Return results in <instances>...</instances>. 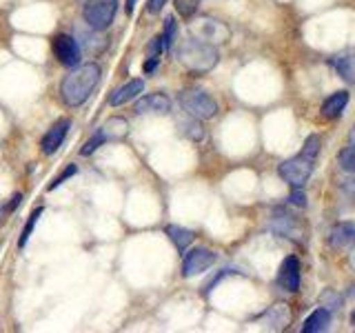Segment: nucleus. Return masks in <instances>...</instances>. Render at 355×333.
Here are the masks:
<instances>
[{
  "instance_id": "f257e3e1",
  "label": "nucleus",
  "mask_w": 355,
  "mask_h": 333,
  "mask_svg": "<svg viewBox=\"0 0 355 333\" xmlns=\"http://www.w3.org/2000/svg\"><path fill=\"white\" fill-rule=\"evenodd\" d=\"M103 69L96 62H85L71 67V71L64 76V80L60 83V96L64 100V105L69 107H80L87 103L89 96L94 94V89L100 83Z\"/></svg>"
},
{
  "instance_id": "f03ea898",
  "label": "nucleus",
  "mask_w": 355,
  "mask_h": 333,
  "mask_svg": "<svg viewBox=\"0 0 355 333\" xmlns=\"http://www.w3.org/2000/svg\"><path fill=\"white\" fill-rule=\"evenodd\" d=\"M175 56L184 69H189L191 74H209L220 60L218 49L214 44H207L196 38H187L178 44Z\"/></svg>"
},
{
  "instance_id": "7ed1b4c3",
  "label": "nucleus",
  "mask_w": 355,
  "mask_h": 333,
  "mask_svg": "<svg viewBox=\"0 0 355 333\" xmlns=\"http://www.w3.org/2000/svg\"><path fill=\"white\" fill-rule=\"evenodd\" d=\"M189 36L218 47V44H225L231 38V29L218 18L202 16V18H196L189 22Z\"/></svg>"
},
{
  "instance_id": "20e7f679",
  "label": "nucleus",
  "mask_w": 355,
  "mask_h": 333,
  "mask_svg": "<svg viewBox=\"0 0 355 333\" xmlns=\"http://www.w3.org/2000/svg\"><path fill=\"white\" fill-rule=\"evenodd\" d=\"M313 164H315V158L309 153H297L295 158H288L284 160L280 166H277V173L284 182H288L293 189L295 187H304V182L311 178L313 173Z\"/></svg>"
},
{
  "instance_id": "39448f33",
  "label": "nucleus",
  "mask_w": 355,
  "mask_h": 333,
  "mask_svg": "<svg viewBox=\"0 0 355 333\" xmlns=\"http://www.w3.org/2000/svg\"><path fill=\"white\" fill-rule=\"evenodd\" d=\"M180 107L184 109V114L193 116L198 120H209L218 114V103L207 92H200V89H189V92H182L180 94Z\"/></svg>"
},
{
  "instance_id": "423d86ee",
  "label": "nucleus",
  "mask_w": 355,
  "mask_h": 333,
  "mask_svg": "<svg viewBox=\"0 0 355 333\" xmlns=\"http://www.w3.org/2000/svg\"><path fill=\"white\" fill-rule=\"evenodd\" d=\"M118 0H87L85 3V25L96 31H105L116 18Z\"/></svg>"
},
{
  "instance_id": "0eeeda50",
  "label": "nucleus",
  "mask_w": 355,
  "mask_h": 333,
  "mask_svg": "<svg viewBox=\"0 0 355 333\" xmlns=\"http://www.w3.org/2000/svg\"><path fill=\"white\" fill-rule=\"evenodd\" d=\"M218 260V255L211 251V249H205V247H198L193 251H189L184 255V262H182V275L184 278H193V275H200L205 273L207 269L214 266V262Z\"/></svg>"
},
{
  "instance_id": "6e6552de",
  "label": "nucleus",
  "mask_w": 355,
  "mask_h": 333,
  "mask_svg": "<svg viewBox=\"0 0 355 333\" xmlns=\"http://www.w3.org/2000/svg\"><path fill=\"white\" fill-rule=\"evenodd\" d=\"M53 53L64 67L80 65V58H83L80 44H78L73 36H67V33H60V36L53 38Z\"/></svg>"
},
{
  "instance_id": "1a4fd4ad",
  "label": "nucleus",
  "mask_w": 355,
  "mask_h": 333,
  "mask_svg": "<svg viewBox=\"0 0 355 333\" xmlns=\"http://www.w3.org/2000/svg\"><path fill=\"white\" fill-rule=\"evenodd\" d=\"M171 98L164 96V94H149V96H142L140 100H136V107L133 111L140 116H147V114H155V116H166L171 114Z\"/></svg>"
},
{
  "instance_id": "9d476101",
  "label": "nucleus",
  "mask_w": 355,
  "mask_h": 333,
  "mask_svg": "<svg viewBox=\"0 0 355 333\" xmlns=\"http://www.w3.org/2000/svg\"><path fill=\"white\" fill-rule=\"evenodd\" d=\"M277 282L284 289V291L295 293L300 289V262L295 255H288L284 262L280 264V271H277Z\"/></svg>"
},
{
  "instance_id": "9b49d317",
  "label": "nucleus",
  "mask_w": 355,
  "mask_h": 333,
  "mask_svg": "<svg viewBox=\"0 0 355 333\" xmlns=\"http://www.w3.org/2000/svg\"><path fill=\"white\" fill-rule=\"evenodd\" d=\"M69 127H71V120H67V118H62V120H58L55 125L47 131V136L42 138V153H47V155H51V153H55L60 149V144L64 142V138H67V133H69Z\"/></svg>"
},
{
  "instance_id": "f8f14e48",
  "label": "nucleus",
  "mask_w": 355,
  "mask_h": 333,
  "mask_svg": "<svg viewBox=\"0 0 355 333\" xmlns=\"http://www.w3.org/2000/svg\"><path fill=\"white\" fill-rule=\"evenodd\" d=\"M271 229H273L275 233H280V236L291 238V240H300V238H302V229H300L297 220H295L291 214H286V211H282V209H277V211H275V216H273V220H271Z\"/></svg>"
},
{
  "instance_id": "ddd939ff",
  "label": "nucleus",
  "mask_w": 355,
  "mask_h": 333,
  "mask_svg": "<svg viewBox=\"0 0 355 333\" xmlns=\"http://www.w3.org/2000/svg\"><path fill=\"white\" fill-rule=\"evenodd\" d=\"M78 44H80V51H87V53H100V51H105L107 49V44L109 40L105 36H100L103 31H96L92 27H78Z\"/></svg>"
},
{
  "instance_id": "4468645a",
  "label": "nucleus",
  "mask_w": 355,
  "mask_h": 333,
  "mask_svg": "<svg viewBox=\"0 0 355 333\" xmlns=\"http://www.w3.org/2000/svg\"><path fill=\"white\" fill-rule=\"evenodd\" d=\"M144 89V80L142 78H133V80H129L127 85H122L120 89H116L114 94L109 96V105L111 107H122L131 103V100H136Z\"/></svg>"
},
{
  "instance_id": "2eb2a0df",
  "label": "nucleus",
  "mask_w": 355,
  "mask_h": 333,
  "mask_svg": "<svg viewBox=\"0 0 355 333\" xmlns=\"http://www.w3.org/2000/svg\"><path fill=\"white\" fill-rule=\"evenodd\" d=\"M331 65L336 67V71L344 78L347 83H355V47L340 51L331 58Z\"/></svg>"
},
{
  "instance_id": "dca6fc26",
  "label": "nucleus",
  "mask_w": 355,
  "mask_h": 333,
  "mask_svg": "<svg viewBox=\"0 0 355 333\" xmlns=\"http://www.w3.org/2000/svg\"><path fill=\"white\" fill-rule=\"evenodd\" d=\"M331 244L336 249H347L355 244V225L353 222H340L331 231Z\"/></svg>"
},
{
  "instance_id": "f3484780",
  "label": "nucleus",
  "mask_w": 355,
  "mask_h": 333,
  "mask_svg": "<svg viewBox=\"0 0 355 333\" xmlns=\"http://www.w3.org/2000/svg\"><path fill=\"white\" fill-rule=\"evenodd\" d=\"M100 133L105 136V140H125L129 133V122L122 116H114L100 127Z\"/></svg>"
},
{
  "instance_id": "a211bd4d",
  "label": "nucleus",
  "mask_w": 355,
  "mask_h": 333,
  "mask_svg": "<svg viewBox=\"0 0 355 333\" xmlns=\"http://www.w3.org/2000/svg\"><path fill=\"white\" fill-rule=\"evenodd\" d=\"M262 318L269 322L271 329L280 331V329H286L288 322H291V311H288V305H273Z\"/></svg>"
},
{
  "instance_id": "6ab92c4d",
  "label": "nucleus",
  "mask_w": 355,
  "mask_h": 333,
  "mask_svg": "<svg viewBox=\"0 0 355 333\" xmlns=\"http://www.w3.org/2000/svg\"><path fill=\"white\" fill-rule=\"evenodd\" d=\"M329 325H331V311L324 307H318L313 314L304 320L302 331L304 333H318V331H324Z\"/></svg>"
},
{
  "instance_id": "aec40b11",
  "label": "nucleus",
  "mask_w": 355,
  "mask_h": 333,
  "mask_svg": "<svg viewBox=\"0 0 355 333\" xmlns=\"http://www.w3.org/2000/svg\"><path fill=\"white\" fill-rule=\"evenodd\" d=\"M178 129H180V133H182L184 138L193 140V142L205 140V127H202V122H200L198 118H193V116H189V114H187V118L178 120Z\"/></svg>"
},
{
  "instance_id": "412c9836",
  "label": "nucleus",
  "mask_w": 355,
  "mask_h": 333,
  "mask_svg": "<svg viewBox=\"0 0 355 333\" xmlns=\"http://www.w3.org/2000/svg\"><path fill=\"white\" fill-rule=\"evenodd\" d=\"M347 103H349V94L347 92H336V94L324 100V105H322V114H324L327 118H340L344 107H347Z\"/></svg>"
},
{
  "instance_id": "4be33fe9",
  "label": "nucleus",
  "mask_w": 355,
  "mask_h": 333,
  "mask_svg": "<svg viewBox=\"0 0 355 333\" xmlns=\"http://www.w3.org/2000/svg\"><path fill=\"white\" fill-rule=\"evenodd\" d=\"M164 231H166V236H169V240L175 244V249L180 253H184L189 249V244H191L193 238H196L193 231H189L184 227H178V225H169Z\"/></svg>"
},
{
  "instance_id": "5701e85b",
  "label": "nucleus",
  "mask_w": 355,
  "mask_h": 333,
  "mask_svg": "<svg viewBox=\"0 0 355 333\" xmlns=\"http://www.w3.org/2000/svg\"><path fill=\"white\" fill-rule=\"evenodd\" d=\"M175 33H178V22L173 16H166L164 18V33H162V38H164V49L169 51L173 47V42H175Z\"/></svg>"
},
{
  "instance_id": "b1692460",
  "label": "nucleus",
  "mask_w": 355,
  "mask_h": 333,
  "mask_svg": "<svg viewBox=\"0 0 355 333\" xmlns=\"http://www.w3.org/2000/svg\"><path fill=\"white\" fill-rule=\"evenodd\" d=\"M198 5H200V0H173V7L175 11L180 14L182 18H193V14L198 11Z\"/></svg>"
},
{
  "instance_id": "393cba45",
  "label": "nucleus",
  "mask_w": 355,
  "mask_h": 333,
  "mask_svg": "<svg viewBox=\"0 0 355 333\" xmlns=\"http://www.w3.org/2000/svg\"><path fill=\"white\" fill-rule=\"evenodd\" d=\"M40 214H42V209H36V211H33V214L29 216V222H27V225H25V229H22V233H20L18 247H25V244H27V240H29V236H31L33 227H36V222H38Z\"/></svg>"
},
{
  "instance_id": "a878e982",
  "label": "nucleus",
  "mask_w": 355,
  "mask_h": 333,
  "mask_svg": "<svg viewBox=\"0 0 355 333\" xmlns=\"http://www.w3.org/2000/svg\"><path fill=\"white\" fill-rule=\"evenodd\" d=\"M105 142H107L105 136H103V133H100V129H98V131L94 133V136L85 142V147L80 149V153H83V155H92L94 151H98V147H103Z\"/></svg>"
},
{
  "instance_id": "bb28decb",
  "label": "nucleus",
  "mask_w": 355,
  "mask_h": 333,
  "mask_svg": "<svg viewBox=\"0 0 355 333\" xmlns=\"http://www.w3.org/2000/svg\"><path fill=\"white\" fill-rule=\"evenodd\" d=\"M340 166L347 173H353L355 176V147H349L340 153Z\"/></svg>"
},
{
  "instance_id": "cd10ccee",
  "label": "nucleus",
  "mask_w": 355,
  "mask_h": 333,
  "mask_svg": "<svg viewBox=\"0 0 355 333\" xmlns=\"http://www.w3.org/2000/svg\"><path fill=\"white\" fill-rule=\"evenodd\" d=\"M320 302H322V307L331 311V309H340V302H342V300H340L338 293H333L331 289H329V291H324V293L320 296Z\"/></svg>"
},
{
  "instance_id": "c85d7f7f",
  "label": "nucleus",
  "mask_w": 355,
  "mask_h": 333,
  "mask_svg": "<svg viewBox=\"0 0 355 333\" xmlns=\"http://www.w3.org/2000/svg\"><path fill=\"white\" fill-rule=\"evenodd\" d=\"M162 51H164V38L160 33V36L151 38V42L147 44V56H149V58H158Z\"/></svg>"
},
{
  "instance_id": "c756f323",
  "label": "nucleus",
  "mask_w": 355,
  "mask_h": 333,
  "mask_svg": "<svg viewBox=\"0 0 355 333\" xmlns=\"http://www.w3.org/2000/svg\"><path fill=\"white\" fill-rule=\"evenodd\" d=\"M288 200H291V205H295V207H302V209L306 207V196L302 191V187H295L291 196H288Z\"/></svg>"
},
{
  "instance_id": "7c9ffc66",
  "label": "nucleus",
  "mask_w": 355,
  "mask_h": 333,
  "mask_svg": "<svg viewBox=\"0 0 355 333\" xmlns=\"http://www.w3.org/2000/svg\"><path fill=\"white\" fill-rule=\"evenodd\" d=\"M73 173H76V166H73V164H69V166H67V171H62V173H60L58 178H55L53 182H51V187H49V189H55V187H60V185H62V182L67 180V178H71Z\"/></svg>"
},
{
  "instance_id": "2f4dec72",
  "label": "nucleus",
  "mask_w": 355,
  "mask_h": 333,
  "mask_svg": "<svg viewBox=\"0 0 355 333\" xmlns=\"http://www.w3.org/2000/svg\"><path fill=\"white\" fill-rule=\"evenodd\" d=\"M340 187H342V191H347L349 198H355V178H347V180H342Z\"/></svg>"
},
{
  "instance_id": "473e14b6",
  "label": "nucleus",
  "mask_w": 355,
  "mask_h": 333,
  "mask_svg": "<svg viewBox=\"0 0 355 333\" xmlns=\"http://www.w3.org/2000/svg\"><path fill=\"white\" fill-rule=\"evenodd\" d=\"M164 5H166V0H149L147 11H149V14H160Z\"/></svg>"
},
{
  "instance_id": "72a5a7b5",
  "label": "nucleus",
  "mask_w": 355,
  "mask_h": 333,
  "mask_svg": "<svg viewBox=\"0 0 355 333\" xmlns=\"http://www.w3.org/2000/svg\"><path fill=\"white\" fill-rule=\"evenodd\" d=\"M158 69V58H147V62H144V74H151Z\"/></svg>"
},
{
  "instance_id": "f704fd0d",
  "label": "nucleus",
  "mask_w": 355,
  "mask_h": 333,
  "mask_svg": "<svg viewBox=\"0 0 355 333\" xmlns=\"http://www.w3.org/2000/svg\"><path fill=\"white\" fill-rule=\"evenodd\" d=\"M20 200H22V196H20V194H16L14 198H11V203H9V205L5 207V211H14V209H16V207L20 205Z\"/></svg>"
},
{
  "instance_id": "c9c22d12",
  "label": "nucleus",
  "mask_w": 355,
  "mask_h": 333,
  "mask_svg": "<svg viewBox=\"0 0 355 333\" xmlns=\"http://www.w3.org/2000/svg\"><path fill=\"white\" fill-rule=\"evenodd\" d=\"M136 3H138V0H127V5H125V11H127L129 16L133 14V7H136Z\"/></svg>"
},
{
  "instance_id": "e433bc0d",
  "label": "nucleus",
  "mask_w": 355,
  "mask_h": 333,
  "mask_svg": "<svg viewBox=\"0 0 355 333\" xmlns=\"http://www.w3.org/2000/svg\"><path fill=\"white\" fill-rule=\"evenodd\" d=\"M349 142H351V147H355V127L349 131Z\"/></svg>"
},
{
  "instance_id": "4c0bfd02",
  "label": "nucleus",
  "mask_w": 355,
  "mask_h": 333,
  "mask_svg": "<svg viewBox=\"0 0 355 333\" xmlns=\"http://www.w3.org/2000/svg\"><path fill=\"white\" fill-rule=\"evenodd\" d=\"M78 3H83V5H85V3H87V0H78Z\"/></svg>"
}]
</instances>
